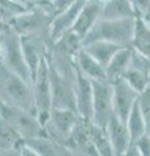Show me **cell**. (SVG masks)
<instances>
[{
	"instance_id": "6da1fadb",
	"label": "cell",
	"mask_w": 150,
	"mask_h": 156,
	"mask_svg": "<svg viewBox=\"0 0 150 156\" xmlns=\"http://www.w3.org/2000/svg\"><path fill=\"white\" fill-rule=\"evenodd\" d=\"M0 101L35 113L31 83L0 65Z\"/></svg>"
},
{
	"instance_id": "7a4b0ae2",
	"label": "cell",
	"mask_w": 150,
	"mask_h": 156,
	"mask_svg": "<svg viewBox=\"0 0 150 156\" xmlns=\"http://www.w3.org/2000/svg\"><path fill=\"white\" fill-rule=\"evenodd\" d=\"M134 26V17L124 18H102L90 29L82 41V44L94 41L112 42L120 46H129Z\"/></svg>"
},
{
	"instance_id": "3957f363",
	"label": "cell",
	"mask_w": 150,
	"mask_h": 156,
	"mask_svg": "<svg viewBox=\"0 0 150 156\" xmlns=\"http://www.w3.org/2000/svg\"><path fill=\"white\" fill-rule=\"evenodd\" d=\"M54 14L48 11H45L39 7L31 5L24 13L16 16L11 22L8 23V27L16 31L18 35H35L41 37L51 44L48 38V27Z\"/></svg>"
},
{
	"instance_id": "277c9868",
	"label": "cell",
	"mask_w": 150,
	"mask_h": 156,
	"mask_svg": "<svg viewBox=\"0 0 150 156\" xmlns=\"http://www.w3.org/2000/svg\"><path fill=\"white\" fill-rule=\"evenodd\" d=\"M2 65L9 72L17 74L31 83V73L29 70L21 47V37L12 29L7 27L3 33L2 42Z\"/></svg>"
},
{
	"instance_id": "5b68a950",
	"label": "cell",
	"mask_w": 150,
	"mask_h": 156,
	"mask_svg": "<svg viewBox=\"0 0 150 156\" xmlns=\"http://www.w3.org/2000/svg\"><path fill=\"white\" fill-rule=\"evenodd\" d=\"M33 96L35 103V115L42 126L47 121L48 113L52 108V94H51V78L50 65H48V52L42 58L39 66L31 80Z\"/></svg>"
},
{
	"instance_id": "8992f818",
	"label": "cell",
	"mask_w": 150,
	"mask_h": 156,
	"mask_svg": "<svg viewBox=\"0 0 150 156\" xmlns=\"http://www.w3.org/2000/svg\"><path fill=\"white\" fill-rule=\"evenodd\" d=\"M0 116L17 131L22 139L45 135L42 124L33 112L0 101Z\"/></svg>"
},
{
	"instance_id": "52a82bcc",
	"label": "cell",
	"mask_w": 150,
	"mask_h": 156,
	"mask_svg": "<svg viewBox=\"0 0 150 156\" xmlns=\"http://www.w3.org/2000/svg\"><path fill=\"white\" fill-rule=\"evenodd\" d=\"M80 117L81 116L75 109L51 108L47 121L43 125L45 135L64 144L72 129L75 128L77 121L80 120Z\"/></svg>"
},
{
	"instance_id": "ba28073f",
	"label": "cell",
	"mask_w": 150,
	"mask_h": 156,
	"mask_svg": "<svg viewBox=\"0 0 150 156\" xmlns=\"http://www.w3.org/2000/svg\"><path fill=\"white\" fill-rule=\"evenodd\" d=\"M93 83V108L91 122L106 128L108 120L114 115L112 108V86L107 80L91 81Z\"/></svg>"
},
{
	"instance_id": "9c48e42d",
	"label": "cell",
	"mask_w": 150,
	"mask_h": 156,
	"mask_svg": "<svg viewBox=\"0 0 150 156\" xmlns=\"http://www.w3.org/2000/svg\"><path fill=\"white\" fill-rule=\"evenodd\" d=\"M111 86H112L114 115L125 122L129 112L137 103L140 94L125 82L124 78H119L111 82Z\"/></svg>"
},
{
	"instance_id": "30bf717a",
	"label": "cell",
	"mask_w": 150,
	"mask_h": 156,
	"mask_svg": "<svg viewBox=\"0 0 150 156\" xmlns=\"http://www.w3.org/2000/svg\"><path fill=\"white\" fill-rule=\"evenodd\" d=\"M84 3L85 0H76L69 7L54 14V17L50 22V27H48V38H50L51 44L56 42L59 38H61L65 33L72 30Z\"/></svg>"
},
{
	"instance_id": "8fae6325",
	"label": "cell",
	"mask_w": 150,
	"mask_h": 156,
	"mask_svg": "<svg viewBox=\"0 0 150 156\" xmlns=\"http://www.w3.org/2000/svg\"><path fill=\"white\" fill-rule=\"evenodd\" d=\"M21 37V47L25 56L26 64L29 66V70L31 73V80L34 77L35 72L39 66L42 58L47 55L50 43L46 39L35 35H20Z\"/></svg>"
},
{
	"instance_id": "7c38bea8",
	"label": "cell",
	"mask_w": 150,
	"mask_h": 156,
	"mask_svg": "<svg viewBox=\"0 0 150 156\" xmlns=\"http://www.w3.org/2000/svg\"><path fill=\"white\" fill-rule=\"evenodd\" d=\"M75 101L76 111L82 119L91 121V108H93V83L91 80L82 76L76 69L75 78Z\"/></svg>"
},
{
	"instance_id": "4fadbf2b",
	"label": "cell",
	"mask_w": 150,
	"mask_h": 156,
	"mask_svg": "<svg viewBox=\"0 0 150 156\" xmlns=\"http://www.w3.org/2000/svg\"><path fill=\"white\" fill-rule=\"evenodd\" d=\"M102 7L103 3L97 2V0H85L84 5L80 9L79 16H77L75 25L72 27V31L77 34L82 41L86 37V34L90 31V29L95 25L102 16Z\"/></svg>"
},
{
	"instance_id": "5bb4252c",
	"label": "cell",
	"mask_w": 150,
	"mask_h": 156,
	"mask_svg": "<svg viewBox=\"0 0 150 156\" xmlns=\"http://www.w3.org/2000/svg\"><path fill=\"white\" fill-rule=\"evenodd\" d=\"M106 130H107L111 147L114 151V156H124L125 150L130 143L129 133L125 122L112 115L106 125Z\"/></svg>"
},
{
	"instance_id": "9a60e30c",
	"label": "cell",
	"mask_w": 150,
	"mask_h": 156,
	"mask_svg": "<svg viewBox=\"0 0 150 156\" xmlns=\"http://www.w3.org/2000/svg\"><path fill=\"white\" fill-rule=\"evenodd\" d=\"M75 65L79 73L91 81H103L106 78V70L104 66L97 61L93 56H90L88 52L81 47V50L76 53L75 57Z\"/></svg>"
},
{
	"instance_id": "2e32d148",
	"label": "cell",
	"mask_w": 150,
	"mask_h": 156,
	"mask_svg": "<svg viewBox=\"0 0 150 156\" xmlns=\"http://www.w3.org/2000/svg\"><path fill=\"white\" fill-rule=\"evenodd\" d=\"M132 57H133V50L130 46H124L122 48H119L118 52L108 61V64L104 66L107 81L114 82L116 80H119V78H123L124 73L130 66Z\"/></svg>"
},
{
	"instance_id": "e0dca14e",
	"label": "cell",
	"mask_w": 150,
	"mask_h": 156,
	"mask_svg": "<svg viewBox=\"0 0 150 156\" xmlns=\"http://www.w3.org/2000/svg\"><path fill=\"white\" fill-rule=\"evenodd\" d=\"M30 147L35 151L38 156H67L71 155L69 150L63 143L50 138L47 135H39L34 138L24 139Z\"/></svg>"
},
{
	"instance_id": "ac0fdd59",
	"label": "cell",
	"mask_w": 150,
	"mask_h": 156,
	"mask_svg": "<svg viewBox=\"0 0 150 156\" xmlns=\"http://www.w3.org/2000/svg\"><path fill=\"white\" fill-rule=\"evenodd\" d=\"M129 46L134 52L150 60V26L142 17H134V26Z\"/></svg>"
},
{
	"instance_id": "d6986e66",
	"label": "cell",
	"mask_w": 150,
	"mask_h": 156,
	"mask_svg": "<svg viewBox=\"0 0 150 156\" xmlns=\"http://www.w3.org/2000/svg\"><path fill=\"white\" fill-rule=\"evenodd\" d=\"M24 139L18 133L0 116V156L20 155Z\"/></svg>"
},
{
	"instance_id": "ffe728a7",
	"label": "cell",
	"mask_w": 150,
	"mask_h": 156,
	"mask_svg": "<svg viewBox=\"0 0 150 156\" xmlns=\"http://www.w3.org/2000/svg\"><path fill=\"white\" fill-rule=\"evenodd\" d=\"M84 50L89 53L90 56H93L97 61H99L103 66L108 64V61L112 58V56L118 52L119 48L124 46L116 44L112 42H106V41H94L82 44Z\"/></svg>"
},
{
	"instance_id": "44dd1931",
	"label": "cell",
	"mask_w": 150,
	"mask_h": 156,
	"mask_svg": "<svg viewBox=\"0 0 150 156\" xmlns=\"http://www.w3.org/2000/svg\"><path fill=\"white\" fill-rule=\"evenodd\" d=\"M102 18L136 17L130 0H106L102 7Z\"/></svg>"
},
{
	"instance_id": "7402d4cb",
	"label": "cell",
	"mask_w": 150,
	"mask_h": 156,
	"mask_svg": "<svg viewBox=\"0 0 150 156\" xmlns=\"http://www.w3.org/2000/svg\"><path fill=\"white\" fill-rule=\"evenodd\" d=\"M89 133H90V140L93 143L98 156H114V151L112 147H111V142L106 128L90 122Z\"/></svg>"
},
{
	"instance_id": "603a6c76",
	"label": "cell",
	"mask_w": 150,
	"mask_h": 156,
	"mask_svg": "<svg viewBox=\"0 0 150 156\" xmlns=\"http://www.w3.org/2000/svg\"><path fill=\"white\" fill-rule=\"evenodd\" d=\"M31 5L21 0H0V21L8 23L18 14L27 11Z\"/></svg>"
},
{
	"instance_id": "cb8c5ba5",
	"label": "cell",
	"mask_w": 150,
	"mask_h": 156,
	"mask_svg": "<svg viewBox=\"0 0 150 156\" xmlns=\"http://www.w3.org/2000/svg\"><path fill=\"white\" fill-rule=\"evenodd\" d=\"M125 125H127V129L129 133L130 142H134L136 139H138L140 136L145 134V122L137 103L134 104L132 111L129 112L127 120H125Z\"/></svg>"
},
{
	"instance_id": "d4e9b609",
	"label": "cell",
	"mask_w": 150,
	"mask_h": 156,
	"mask_svg": "<svg viewBox=\"0 0 150 156\" xmlns=\"http://www.w3.org/2000/svg\"><path fill=\"white\" fill-rule=\"evenodd\" d=\"M137 104L145 122V134L150 135V89L140 94Z\"/></svg>"
},
{
	"instance_id": "484cf974",
	"label": "cell",
	"mask_w": 150,
	"mask_h": 156,
	"mask_svg": "<svg viewBox=\"0 0 150 156\" xmlns=\"http://www.w3.org/2000/svg\"><path fill=\"white\" fill-rule=\"evenodd\" d=\"M136 17H145L150 13V0H130Z\"/></svg>"
},
{
	"instance_id": "4316f807",
	"label": "cell",
	"mask_w": 150,
	"mask_h": 156,
	"mask_svg": "<svg viewBox=\"0 0 150 156\" xmlns=\"http://www.w3.org/2000/svg\"><path fill=\"white\" fill-rule=\"evenodd\" d=\"M140 152V156H150V135L144 134L133 142Z\"/></svg>"
},
{
	"instance_id": "83f0119b",
	"label": "cell",
	"mask_w": 150,
	"mask_h": 156,
	"mask_svg": "<svg viewBox=\"0 0 150 156\" xmlns=\"http://www.w3.org/2000/svg\"><path fill=\"white\" fill-rule=\"evenodd\" d=\"M52 4H54V0H33L31 5L39 7L45 11H48L54 14V8H52Z\"/></svg>"
},
{
	"instance_id": "f1b7e54d",
	"label": "cell",
	"mask_w": 150,
	"mask_h": 156,
	"mask_svg": "<svg viewBox=\"0 0 150 156\" xmlns=\"http://www.w3.org/2000/svg\"><path fill=\"white\" fill-rule=\"evenodd\" d=\"M76 0H54V4H52V8H54V14L65 9L67 7H69L72 3H75Z\"/></svg>"
},
{
	"instance_id": "f546056e",
	"label": "cell",
	"mask_w": 150,
	"mask_h": 156,
	"mask_svg": "<svg viewBox=\"0 0 150 156\" xmlns=\"http://www.w3.org/2000/svg\"><path fill=\"white\" fill-rule=\"evenodd\" d=\"M124 156H140L138 150H137L136 144H134L133 142H130L128 144V147H127V150H125V152H124Z\"/></svg>"
},
{
	"instance_id": "4dcf8cb0",
	"label": "cell",
	"mask_w": 150,
	"mask_h": 156,
	"mask_svg": "<svg viewBox=\"0 0 150 156\" xmlns=\"http://www.w3.org/2000/svg\"><path fill=\"white\" fill-rule=\"evenodd\" d=\"M7 27H8L7 23H4V22L0 21V34H3L4 31H5V29H7Z\"/></svg>"
},
{
	"instance_id": "1f68e13d",
	"label": "cell",
	"mask_w": 150,
	"mask_h": 156,
	"mask_svg": "<svg viewBox=\"0 0 150 156\" xmlns=\"http://www.w3.org/2000/svg\"><path fill=\"white\" fill-rule=\"evenodd\" d=\"M2 42H3V34H0V65H2Z\"/></svg>"
},
{
	"instance_id": "d6a6232c",
	"label": "cell",
	"mask_w": 150,
	"mask_h": 156,
	"mask_svg": "<svg viewBox=\"0 0 150 156\" xmlns=\"http://www.w3.org/2000/svg\"><path fill=\"white\" fill-rule=\"evenodd\" d=\"M142 18H144V20H145V21H146V22H148V25L150 26V13L148 14V16H145V17H142Z\"/></svg>"
},
{
	"instance_id": "836d02e7",
	"label": "cell",
	"mask_w": 150,
	"mask_h": 156,
	"mask_svg": "<svg viewBox=\"0 0 150 156\" xmlns=\"http://www.w3.org/2000/svg\"><path fill=\"white\" fill-rule=\"evenodd\" d=\"M21 2H24V3H26V4H30V5H31L33 0H21Z\"/></svg>"
},
{
	"instance_id": "e575fe53",
	"label": "cell",
	"mask_w": 150,
	"mask_h": 156,
	"mask_svg": "<svg viewBox=\"0 0 150 156\" xmlns=\"http://www.w3.org/2000/svg\"><path fill=\"white\" fill-rule=\"evenodd\" d=\"M97 2H101V3H104L106 0H97Z\"/></svg>"
}]
</instances>
